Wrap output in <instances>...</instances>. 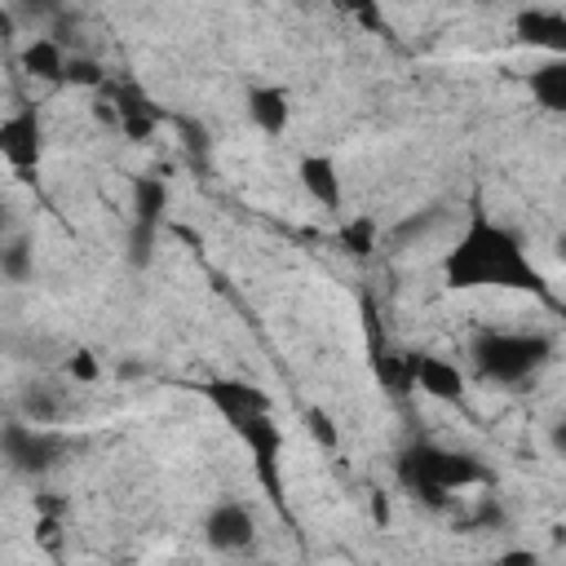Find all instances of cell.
I'll list each match as a JSON object with an SVG mask.
<instances>
[{"instance_id":"7","label":"cell","mask_w":566,"mask_h":566,"mask_svg":"<svg viewBox=\"0 0 566 566\" xmlns=\"http://www.w3.org/2000/svg\"><path fill=\"white\" fill-rule=\"evenodd\" d=\"M402 358H407L411 389H420L424 398H433V402H460L464 398V371L451 358H442L433 349H402Z\"/></svg>"},{"instance_id":"25","label":"cell","mask_w":566,"mask_h":566,"mask_svg":"<svg viewBox=\"0 0 566 566\" xmlns=\"http://www.w3.org/2000/svg\"><path fill=\"white\" fill-rule=\"evenodd\" d=\"M495 566H539V553L535 548H504L495 557Z\"/></svg>"},{"instance_id":"17","label":"cell","mask_w":566,"mask_h":566,"mask_svg":"<svg viewBox=\"0 0 566 566\" xmlns=\"http://www.w3.org/2000/svg\"><path fill=\"white\" fill-rule=\"evenodd\" d=\"M526 88H531V97H535L548 115H562V119H566V57L539 62V66L526 75Z\"/></svg>"},{"instance_id":"12","label":"cell","mask_w":566,"mask_h":566,"mask_svg":"<svg viewBox=\"0 0 566 566\" xmlns=\"http://www.w3.org/2000/svg\"><path fill=\"white\" fill-rule=\"evenodd\" d=\"M513 35L548 57H566V9H517Z\"/></svg>"},{"instance_id":"26","label":"cell","mask_w":566,"mask_h":566,"mask_svg":"<svg viewBox=\"0 0 566 566\" xmlns=\"http://www.w3.org/2000/svg\"><path fill=\"white\" fill-rule=\"evenodd\" d=\"M548 447H553V451H557V455H566V416H562V420H553V424H548Z\"/></svg>"},{"instance_id":"8","label":"cell","mask_w":566,"mask_h":566,"mask_svg":"<svg viewBox=\"0 0 566 566\" xmlns=\"http://www.w3.org/2000/svg\"><path fill=\"white\" fill-rule=\"evenodd\" d=\"M203 544L212 553H248L256 544V517L239 500H221L203 513Z\"/></svg>"},{"instance_id":"11","label":"cell","mask_w":566,"mask_h":566,"mask_svg":"<svg viewBox=\"0 0 566 566\" xmlns=\"http://www.w3.org/2000/svg\"><path fill=\"white\" fill-rule=\"evenodd\" d=\"M190 389L203 394V398L217 407V416H221L226 424H234V420H243V416H252V411H270L265 389H256L252 380H226V376H212V380H199V385H190Z\"/></svg>"},{"instance_id":"18","label":"cell","mask_w":566,"mask_h":566,"mask_svg":"<svg viewBox=\"0 0 566 566\" xmlns=\"http://www.w3.org/2000/svg\"><path fill=\"white\" fill-rule=\"evenodd\" d=\"M336 243H340V252L345 256H354V261H367L376 248H380V221L376 217H349V221H340V230H336Z\"/></svg>"},{"instance_id":"24","label":"cell","mask_w":566,"mask_h":566,"mask_svg":"<svg viewBox=\"0 0 566 566\" xmlns=\"http://www.w3.org/2000/svg\"><path fill=\"white\" fill-rule=\"evenodd\" d=\"M93 119L102 128H119V111H115V102L106 93H93Z\"/></svg>"},{"instance_id":"22","label":"cell","mask_w":566,"mask_h":566,"mask_svg":"<svg viewBox=\"0 0 566 566\" xmlns=\"http://www.w3.org/2000/svg\"><path fill=\"white\" fill-rule=\"evenodd\" d=\"M305 424H310V438L323 447V451H336L340 447V433H336V420L323 411V407H310L305 411Z\"/></svg>"},{"instance_id":"2","label":"cell","mask_w":566,"mask_h":566,"mask_svg":"<svg viewBox=\"0 0 566 566\" xmlns=\"http://www.w3.org/2000/svg\"><path fill=\"white\" fill-rule=\"evenodd\" d=\"M394 473H398V482H402L420 504H429V509H447V504H451V491L491 482V469L482 464V455L455 451V447H442V442H429V438L407 442V447L394 455Z\"/></svg>"},{"instance_id":"6","label":"cell","mask_w":566,"mask_h":566,"mask_svg":"<svg viewBox=\"0 0 566 566\" xmlns=\"http://www.w3.org/2000/svg\"><path fill=\"white\" fill-rule=\"evenodd\" d=\"M239 433V442L252 451L256 464V482L265 486V495L274 504H283V424L274 420V411H252L243 420L230 424Z\"/></svg>"},{"instance_id":"27","label":"cell","mask_w":566,"mask_h":566,"mask_svg":"<svg viewBox=\"0 0 566 566\" xmlns=\"http://www.w3.org/2000/svg\"><path fill=\"white\" fill-rule=\"evenodd\" d=\"M553 256L566 265V234H557V239H553Z\"/></svg>"},{"instance_id":"10","label":"cell","mask_w":566,"mask_h":566,"mask_svg":"<svg viewBox=\"0 0 566 566\" xmlns=\"http://www.w3.org/2000/svg\"><path fill=\"white\" fill-rule=\"evenodd\" d=\"M0 155L13 172H31L44 155V124L35 106H18L13 115H4L0 124Z\"/></svg>"},{"instance_id":"19","label":"cell","mask_w":566,"mask_h":566,"mask_svg":"<svg viewBox=\"0 0 566 566\" xmlns=\"http://www.w3.org/2000/svg\"><path fill=\"white\" fill-rule=\"evenodd\" d=\"M442 217H447V208H442V203L416 208L411 217H402V221H394V226H389V243H398V248H411L416 239H429V234L442 226Z\"/></svg>"},{"instance_id":"21","label":"cell","mask_w":566,"mask_h":566,"mask_svg":"<svg viewBox=\"0 0 566 566\" xmlns=\"http://www.w3.org/2000/svg\"><path fill=\"white\" fill-rule=\"evenodd\" d=\"M106 66L97 62V57H88V53H71L66 57V84H75V88H88V93H102L106 88Z\"/></svg>"},{"instance_id":"23","label":"cell","mask_w":566,"mask_h":566,"mask_svg":"<svg viewBox=\"0 0 566 566\" xmlns=\"http://www.w3.org/2000/svg\"><path fill=\"white\" fill-rule=\"evenodd\" d=\"M66 376H71V380H80V385H93V380L102 376V367H97L93 349H75V354L66 358Z\"/></svg>"},{"instance_id":"3","label":"cell","mask_w":566,"mask_h":566,"mask_svg":"<svg viewBox=\"0 0 566 566\" xmlns=\"http://www.w3.org/2000/svg\"><path fill=\"white\" fill-rule=\"evenodd\" d=\"M553 358L548 332L522 327H478L469 340V363L486 385H526Z\"/></svg>"},{"instance_id":"13","label":"cell","mask_w":566,"mask_h":566,"mask_svg":"<svg viewBox=\"0 0 566 566\" xmlns=\"http://www.w3.org/2000/svg\"><path fill=\"white\" fill-rule=\"evenodd\" d=\"M296 177H301V190L323 208V212H340V199H345V186H340V168L332 155H301L296 159Z\"/></svg>"},{"instance_id":"16","label":"cell","mask_w":566,"mask_h":566,"mask_svg":"<svg viewBox=\"0 0 566 566\" xmlns=\"http://www.w3.org/2000/svg\"><path fill=\"white\" fill-rule=\"evenodd\" d=\"M18 416L31 424H57L66 416V389L57 380H27L18 389Z\"/></svg>"},{"instance_id":"9","label":"cell","mask_w":566,"mask_h":566,"mask_svg":"<svg viewBox=\"0 0 566 566\" xmlns=\"http://www.w3.org/2000/svg\"><path fill=\"white\" fill-rule=\"evenodd\" d=\"M102 93L115 102V111H119V133H124L128 142H146V137L159 128L164 106H159L137 80H106Z\"/></svg>"},{"instance_id":"1","label":"cell","mask_w":566,"mask_h":566,"mask_svg":"<svg viewBox=\"0 0 566 566\" xmlns=\"http://www.w3.org/2000/svg\"><path fill=\"white\" fill-rule=\"evenodd\" d=\"M442 283L451 292L500 287V292H539L544 296V274L526 256L517 230L486 217L478 203L469 208V221H464L460 239L442 256Z\"/></svg>"},{"instance_id":"15","label":"cell","mask_w":566,"mask_h":566,"mask_svg":"<svg viewBox=\"0 0 566 566\" xmlns=\"http://www.w3.org/2000/svg\"><path fill=\"white\" fill-rule=\"evenodd\" d=\"M66 44H57L49 31H40V35H31L27 44H22V53H18V62H22V71L31 75V80H40V84H66Z\"/></svg>"},{"instance_id":"14","label":"cell","mask_w":566,"mask_h":566,"mask_svg":"<svg viewBox=\"0 0 566 566\" xmlns=\"http://www.w3.org/2000/svg\"><path fill=\"white\" fill-rule=\"evenodd\" d=\"M243 106H248V119L265 137H283L287 124H292V97H287L283 84H252L248 97H243Z\"/></svg>"},{"instance_id":"5","label":"cell","mask_w":566,"mask_h":566,"mask_svg":"<svg viewBox=\"0 0 566 566\" xmlns=\"http://www.w3.org/2000/svg\"><path fill=\"white\" fill-rule=\"evenodd\" d=\"M168 212V181L159 172H142L133 177V203H128V265L146 270L155 256V234L164 226Z\"/></svg>"},{"instance_id":"20","label":"cell","mask_w":566,"mask_h":566,"mask_svg":"<svg viewBox=\"0 0 566 566\" xmlns=\"http://www.w3.org/2000/svg\"><path fill=\"white\" fill-rule=\"evenodd\" d=\"M0 274L4 283H31L35 279V248L27 234H9L0 248Z\"/></svg>"},{"instance_id":"4","label":"cell","mask_w":566,"mask_h":566,"mask_svg":"<svg viewBox=\"0 0 566 566\" xmlns=\"http://www.w3.org/2000/svg\"><path fill=\"white\" fill-rule=\"evenodd\" d=\"M0 451H4L9 473H18V478H44L49 469H57L66 460L71 438L57 433V429H49V424H31V420L13 416L0 429Z\"/></svg>"}]
</instances>
